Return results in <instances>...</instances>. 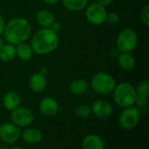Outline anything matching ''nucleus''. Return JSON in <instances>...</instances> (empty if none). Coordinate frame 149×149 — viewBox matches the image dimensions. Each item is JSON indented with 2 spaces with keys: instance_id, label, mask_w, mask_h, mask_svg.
Masks as SVG:
<instances>
[{
  "instance_id": "obj_1",
  "label": "nucleus",
  "mask_w": 149,
  "mask_h": 149,
  "mask_svg": "<svg viewBox=\"0 0 149 149\" xmlns=\"http://www.w3.org/2000/svg\"><path fill=\"white\" fill-rule=\"evenodd\" d=\"M31 23L26 18L17 17L6 23L3 36L7 43L16 46L26 42L31 38Z\"/></svg>"
},
{
  "instance_id": "obj_2",
  "label": "nucleus",
  "mask_w": 149,
  "mask_h": 149,
  "mask_svg": "<svg viewBox=\"0 0 149 149\" xmlns=\"http://www.w3.org/2000/svg\"><path fill=\"white\" fill-rule=\"evenodd\" d=\"M58 34L51 28H42L36 31L31 38V47L34 53L47 55L53 52L58 46Z\"/></svg>"
},
{
  "instance_id": "obj_3",
  "label": "nucleus",
  "mask_w": 149,
  "mask_h": 149,
  "mask_svg": "<svg viewBox=\"0 0 149 149\" xmlns=\"http://www.w3.org/2000/svg\"><path fill=\"white\" fill-rule=\"evenodd\" d=\"M112 93L114 102L121 108H127L135 105L137 97L136 90L135 87L128 82L117 84Z\"/></svg>"
},
{
  "instance_id": "obj_4",
  "label": "nucleus",
  "mask_w": 149,
  "mask_h": 149,
  "mask_svg": "<svg viewBox=\"0 0 149 149\" xmlns=\"http://www.w3.org/2000/svg\"><path fill=\"white\" fill-rule=\"evenodd\" d=\"M116 85L115 79L111 74L103 72L94 74L90 82L92 89L100 95H107L112 93Z\"/></svg>"
},
{
  "instance_id": "obj_5",
  "label": "nucleus",
  "mask_w": 149,
  "mask_h": 149,
  "mask_svg": "<svg viewBox=\"0 0 149 149\" xmlns=\"http://www.w3.org/2000/svg\"><path fill=\"white\" fill-rule=\"evenodd\" d=\"M139 38L137 32L132 28L121 30L116 38V49L120 52H132L138 45Z\"/></svg>"
},
{
  "instance_id": "obj_6",
  "label": "nucleus",
  "mask_w": 149,
  "mask_h": 149,
  "mask_svg": "<svg viewBox=\"0 0 149 149\" xmlns=\"http://www.w3.org/2000/svg\"><path fill=\"white\" fill-rule=\"evenodd\" d=\"M140 120V110L133 106L123 109L119 117V123L124 130H133L138 126Z\"/></svg>"
},
{
  "instance_id": "obj_7",
  "label": "nucleus",
  "mask_w": 149,
  "mask_h": 149,
  "mask_svg": "<svg viewBox=\"0 0 149 149\" xmlns=\"http://www.w3.org/2000/svg\"><path fill=\"white\" fill-rule=\"evenodd\" d=\"M33 112L25 107H18L10 112V122L20 128L30 127L34 121Z\"/></svg>"
},
{
  "instance_id": "obj_8",
  "label": "nucleus",
  "mask_w": 149,
  "mask_h": 149,
  "mask_svg": "<svg viewBox=\"0 0 149 149\" xmlns=\"http://www.w3.org/2000/svg\"><path fill=\"white\" fill-rule=\"evenodd\" d=\"M107 10L105 6L95 2L86 7V17L93 25H101L106 22Z\"/></svg>"
},
{
  "instance_id": "obj_9",
  "label": "nucleus",
  "mask_w": 149,
  "mask_h": 149,
  "mask_svg": "<svg viewBox=\"0 0 149 149\" xmlns=\"http://www.w3.org/2000/svg\"><path fill=\"white\" fill-rule=\"evenodd\" d=\"M22 129L12 122H3L0 125V140L6 144H13L21 138Z\"/></svg>"
},
{
  "instance_id": "obj_10",
  "label": "nucleus",
  "mask_w": 149,
  "mask_h": 149,
  "mask_svg": "<svg viewBox=\"0 0 149 149\" xmlns=\"http://www.w3.org/2000/svg\"><path fill=\"white\" fill-rule=\"evenodd\" d=\"M92 113L100 119L109 118L113 113V108L112 104L106 100H97L91 106Z\"/></svg>"
},
{
  "instance_id": "obj_11",
  "label": "nucleus",
  "mask_w": 149,
  "mask_h": 149,
  "mask_svg": "<svg viewBox=\"0 0 149 149\" xmlns=\"http://www.w3.org/2000/svg\"><path fill=\"white\" fill-rule=\"evenodd\" d=\"M39 110L41 113L46 117H54L58 113L59 104L52 97H45L39 103Z\"/></svg>"
},
{
  "instance_id": "obj_12",
  "label": "nucleus",
  "mask_w": 149,
  "mask_h": 149,
  "mask_svg": "<svg viewBox=\"0 0 149 149\" xmlns=\"http://www.w3.org/2000/svg\"><path fill=\"white\" fill-rule=\"evenodd\" d=\"M21 138L27 144L36 145L43 140V134L38 128L28 127L21 132Z\"/></svg>"
},
{
  "instance_id": "obj_13",
  "label": "nucleus",
  "mask_w": 149,
  "mask_h": 149,
  "mask_svg": "<svg viewBox=\"0 0 149 149\" xmlns=\"http://www.w3.org/2000/svg\"><path fill=\"white\" fill-rule=\"evenodd\" d=\"M47 86V80L45 75L42 73L35 72L29 79V87L35 93H40L45 91Z\"/></svg>"
},
{
  "instance_id": "obj_14",
  "label": "nucleus",
  "mask_w": 149,
  "mask_h": 149,
  "mask_svg": "<svg viewBox=\"0 0 149 149\" xmlns=\"http://www.w3.org/2000/svg\"><path fill=\"white\" fill-rule=\"evenodd\" d=\"M117 63L120 69L129 72L136 65V60L131 52H120L117 57Z\"/></svg>"
},
{
  "instance_id": "obj_15",
  "label": "nucleus",
  "mask_w": 149,
  "mask_h": 149,
  "mask_svg": "<svg viewBox=\"0 0 149 149\" xmlns=\"http://www.w3.org/2000/svg\"><path fill=\"white\" fill-rule=\"evenodd\" d=\"M20 103H21V97L15 91H10L6 93L3 98V106L6 110L10 112L20 107Z\"/></svg>"
},
{
  "instance_id": "obj_16",
  "label": "nucleus",
  "mask_w": 149,
  "mask_h": 149,
  "mask_svg": "<svg viewBox=\"0 0 149 149\" xmlns=\"http://www.w3.org/2000/svg\"><path fill=\"white\" fill-rule=\"evenodd\" d=\"M82 149H105L104 141L97 134H88L82 141Z\"/></svg>"
},
{
  "instance_id": "obj_17",
  "label": "nucleus",
  "mask_w": 149,
  "mask_h": 149,
  "mask_svg": "<svg viewBox=\"0 0 149 149\" xmlns=\"http://www.w3.org/2000/svg\"><path fill=\"white\" fill-rule=\"evenodd\" d=\"M55 17L49 10H40L36 14V21L42 28H50L55 21Z\"/></svg>"
},
{
  "instance_id": "obj_18",
  "label": "nucleus",
  "mask_w": 149,
  "mask_h": 149,
  "mask_svg": "<svg viewBox=\"0 0 149 149\" xmlns=\"http://www.w3.org/2000/svg\"><path fill=\"white\" fill-rule=\"evenodd\" d=\"M33 51L29 44L26 42L16 45V55L22 61H29L33 57Z\"/></svg>"
},
{
  "instance_id": "obj_19",
  "label": "nucleus",
  "mask_w": 149,
  "mask_h": 149,
  "mask_svg": "<svg viewBox=\"0 0 149 149\" xmlns=\"http://www.w3.org/2000/svg\"><path fill=\"white\" fill-rule=\"evenodd\" d=\"M16 57V46L9 43H4L0 49V60L8 63L12 61Z\"/></svg>"
},
{
  "instance_id": "obj_20",
  "label": "nucleus",
  "mask_w": 149,
  "mask_h": 149,
  "mask_svg": "<svg viewBox=\"0 0 149 149\" xmlns=\"http://www.w3.org/2000/svg\"><path fill=\"white\" fill-rule=\"evenodd\" d=\"M88 88H89V85L84 79H75L69 86L70 92L76 96H80L85 94L87 92Z\"/></svg>"
},
{
  "instance_id": "obj_21",
  "label": "nucleus",
  "mask_w": 149,
  "mask_h": 149,
  "mask_svg": "<svg viewBox=\"0 0 149 149\" xmlns=\"http://www.w3.org/2000/svg\"><path fill=\"white\" fill-rule=\"evenodd\" d=\"M63 6L72 12L80 11L88 5V0H61Z\"/></svg>"
},
{
  "instance_id": "obj_22",
  "label": "nucleus",
  "mask_w": 149,
  "mask_h": 149,
  "mask_svg": "<svg viewBox=\"0 0 149 149\" xmlns=\"http://www.w3.org/2000/svg\"><path fill=\"white\" fill-rule=\"evenodd\" d=\"M91 107L87 105H79L75 109V115L80 119H87L91 116Z\"/></svg>"
},
{
  "instance_id": "obj_23",
  "label": "nucleus",
  "mask_w": 149,
  "mask_h": 149,
  "mask_svg": "<svg viewBox=\"0 0 149 149\" xmlns=\"http://www.w3.org/2000/svg\"><path fill=\"white\" fill-rule=\"evenodd\" d=\"M136 90V93L137 95H140V96H144V97H148L149 96V81L145 79V80H142L141 81L137 87L135 88Z\"/></svg>"
},
{
  "instance_id": "obj_24",
  "label": "nucleus",
  "mask_w": 149,
  "mask_h": 149,
  "mask_svg": "<svg viewBox=\"0 0 149 149\" xmlns=\"http://www.w3.org/2000/svg\"><path fill=\"white\" fill-rule=\"evenodd\" d=\"M141 19L145 26L148 27L149 25V4H146L142 7L141 11Z\"/></svg>"
},
{
  "instance_id": "obj_25",
  "label": "nucleus",
  "mask_w": 149,
  "mask_h": 149,
  "mask_svg": "<svg viewBox=\"0 0 149 149\" xmlns=\"http://www.w3.org/2000/svg\"><path fill=\"white\" fill-rule=\"evenodd\" d=\"M106 22H107L110 24H116L120 22V15L115 11L107 12Z\"/></svg>"
},
{
  "instance_id": "obj_26",
  "label": "nucleus",
  "mask_w": 149,
  "mask_h": 149,
  "mask_svg": "<svg viewBox=\"0 0 149 149\" xmlns=\"http://www.w3.org/2000/svg\"><path fill=\"white\" fill-rule=\"evenodd\" d=\"M148 103V97L137 95L136 100H135V104L138 107H147Z\"/></svg>"
},
{
  "instance_id": "obj_27",
  "label": "nucleus",
  "mask_w": 149,
  "mask_h": 149,
  "mask_svg": "<svg viewBox=\"0 0 149 149\" xmlns=\"http://www.w3.org/2000/svg\"><path fill=\"white\" fill-rule=\"evenodd\" d=\"M53 31H55V32H57V33H58L60 31H61V29H62V25H61V24L59 23V22H58V21H54L53 22V24L51 25V27H50Z\"/></svg>"
},
{
  "instance_id": "obj_28",
  "label": "nucleus",
  "mask_w": 149,
  "mask_h": 149,
  "mask_svg": "<svg viewBox=\"0 0 149 149\" xmlns=\"http://www.w3.org/2000/svg\"><path fill=\"white\" fill-rule=\"evenodd\" d=\"M5 24H6V22H5V20L3 18V17L0 14V36H2L3 33Z\"/></svg>"
},
{
  "instance_id": "obj_29",
  "label": "nucleus",
  "mask_w": 149,
  "mask_h": 149,
  "mask_svg": "<svg viewBox=\"0 0 149 149\" xmlns=\"http://www.w3.org/2000/svg\"><path fill=\"white\" fill-rule=\"evenodd\" d=\"M113 1V0H96L97 3H100L101 5H103V6H105V7L107 6V5H109Z\"/></svg>"
},
{
  "instance_id": "obj_30",
  "label": "nucleus",
  "mask_w": 149,
  "mask_h": 149,
  "mask_svg": "<svg viewBox=\"0 0 149 149\" xmlns=\"http://www.w3.org/2000/svg\"><path fill=\"white\" fill-rule=\"evenodd\" d=\"M44 3H45L46 4H49V5H54V4H57L59 1L61 0H43Z\"/></svg>"
},
{
  "instance_id": "obj_31",
  "label": "nucleus",
  "mask_w": 149,
  "mask_h": 149,
  "mask_svg": "<svg viewBox=\"0 0 149 149\" xmlns=\"http://www.w3.org/2000/svg\"><path fill=\"white\" fill-rule=\"evenodd\" d=\"M39 72L45 76V75H46V73H47V69H46V68H41V69H40V71H39Z\"/></svg>"
},
{
  "instance_id": "obj_32",
  "label": "nucleus",
  "mask_w": 149,
  "mask_h": 149,
  "mask_svg": "<svg viewBox=\"0 0 149 149\" xmlns=\"http://www.w3.org/2000/svg\"><path fill=\"white\" fill-rule=\"evenodd\" d=\"M3 44H4V41H3V39L2 38V36H0V49H1V47L3 46Z\"/></svg>"
},
{
  "instance_id": "obj_33",
  "label": "nucleus",
  "mask_w": 149,
  "mask_h": 149,
  "mask_svg": "<svg viewBox=\"0 0 149 149\" xmlns=\"http://www.w3.org/2000/svg\"><path fill=\"white\" fill-rule=\"evenodd\" d=\"M10 149H25L24 148H22V147H13V148H11Z\"/></svg>"
}]
</instances>
